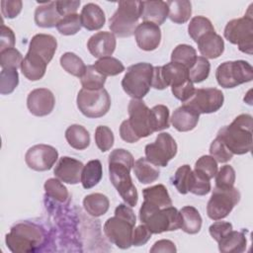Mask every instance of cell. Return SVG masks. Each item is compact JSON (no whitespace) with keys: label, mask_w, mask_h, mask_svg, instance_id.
Instances as JSON below:
<instances>
[{"label":"cell","mask_w":253,"mask_h":253,"mask_svg":"<svg viewBox=\"0 0 253 253\" xmlns=\"http://www.w3.org/2000/svg\"><path fill=\"white\" fill-rule=\"evenodd\" d=\"M127 120H125L120 126V135L123 140L128 143L137 142L142 137L153 133L150 122V109L141 99L129 101Z\"/></svg>","instance_id":"6da1fadb"},{"label":"cell","mask_w":253,"mask_h":253,"mask_svg":"<svg viewBox=\"0 0 253 253\" xmlns=\"http://www.w3.org/2000/svg\"><path fill=\"white\" fill-rule=\"evenodd\" d=\"M252 117L241 114L230 125L221 127L216 136L233 155H242L250 152L252 148Z\"/></svg>","instance_id":"7a4b0ae2"},{"label":"cell","mask_w":253,"mask_h":253,"mask_svg":"<svg viewBox=\"0 0 253 253\" xmlns=\"http://www.w3.org/2000/svg\"><path fill=\"white\" fill-rule=\"evenodd\" d=\"M136 223L131 207L120 204L115 210V216L110 217L104 224V232L113 244L121 249L131 246L132 233Z\"/></svg>","instance_id":"3957f363"},{"label":"cell","mask_w":253,"mask_h":253,"mask_svg":"<svg viewBox=\"0 0 253 253\" xmlns=\"http://www.w3.org/2000/svg\"><path fill=\"white\" fill-rule=\"evenodd\" d=\"M139 219L154 234L177 230L182 226V217L176 208L170 206L161 209L145 201L139 209Z\"/></svg>","instance_id":"277c9868"},{"label":"cell","mask_w":253,"mask_h":253,"mask_svg":"<svg viewBox=\"0 0 253 253\" xmlns=\"http://www.w3.org/2000/svg\"><path fill=\"white\" fill-rule=\"evenodd\" d=\"M6 245L14 253L37 251L44 241V232L39 225L24 221L11 227L6 234Z\"/></svg>","instance_id":"5b68a950"},{"label":"cell","mask_w":253,"mask_h":253,"mask_svg":"<svg viewBox=\"0 0 253 253\" xmlns=\"http://www.w3.org/2000/svg\"><path fill=\"white\" fill-rule=\"evenodd\" d=\"M142 1H120L118 9L110 18L111 32L120 38L134 35L138 20L141 17Z\"/></svg>","instance_id":"8992f818"},{"label":"cell","mask_w":253,"mask_h":253,"mask_svg":"<svg viewBox=\"0 0 253 253\" xmlns=\"http://www.w3.org/2000/svg\"><path fill=\"white\" fill-rule=\"evenodd\" d=\"M153 66L147 62L130 65L122 80L124 91L132 99H142L150 90Z\"/></svg>","instance_id":"52a82bcc"},{"label":"cell","mask_w":253,"mask_h":253,"mask_svg":"<svg viewBox=\"0 0 253 253\" xmlns=\"http://www.w3.org/2000/svg\"><path fill=\"white\" fill-rule=\"evenodd\" d=\"M77 108L87 118L97 119L105 116L111 107V97L105 88L87 90L82 88L76 98Z\"/></svg>","instance_id":"ba28073f"},{"label":"cell","mask_w":253,"mask_h":253,"mask_svg":"<svg viewBox=\"0 0 253 253\" xmlns=\"http://www.w3.org/2000/svg\"><path fill=\"white\" fill-rule=\"evenodd\" d=\"M131 168V166L122 162L109 161V176L113 186L125 203L132 208L137 204L138 194L130 177Z\"/></svg>","instance_id":"9c48e42d"},{"label":"cell","mask_w":253,"mask_h":253,"mask_svg":"<svg viewBox=\"0 0 253 253\" xmlns=\"http://www.w3.org/2000/svg\"><path fill=\"white\" fill-rule=\"evenodd\" d=\"M224 38L231 43L237 44L240 51L248 54L253 52V18L246 14L242 18L229 21L224 28Z\"/></svg>","instance_id":"30bf717a"},{"label":"cell","mask_w":253,"mask_h":253,"mask_svg":"<svg viewBox=\"0 0 253 253\" xmlns=\"http://www.w3.org/2000/svg\"><path fill=\"white\" fill-rule=\"evenodd\" d=\"M215 78L222 88H234L253 79V68L245 60L225 61L216 68Z\"/></svg>","instance_id":"8fae6325"},{"label":"cell","mask_w":253,"mask_h":253,"mask_svg":"<svg viewBox=\"0 0 253 253\" xmlns=\"http://www.w3.org/2000/svg\"><path fill=\"white\" fill-rule=\"evenodd\" d=\"M240 200L239 191L232 188H217L212 190L211 197L207 205L208 216L212 220L226 217Z\"/></svg>","instance_id":"7c38bea8"},{"label":"cell","mask_w":253,"mask_h":253,"mask_svg":"<svg viewBox=\"0 0 253 253\" xmlns=\"http://www.w3.org/2000/svg\"><path fill=\"white\" fill-rule=\"evenodd\" d=\"M177 143L168 132H161L156 136L154 142L145 146V157L157 167H166L168 162L177 153Z\"/></svg>","instance_id":"4fadbf2b"},{"label":"cell","mask_w":253,"mask_h":253,"mask_svg":"<svg viewBox=\"0 0 253 253\" xmlns=\"http://www.w3.org/2000/svg\"><path fill=\"white\" fill-rule=\"evenodd\" d=\"M222 92L216 88L195 89L193 95L183 103L201 114H211L218 111L223 105Z\"/></svg>","instance_id":"5bb4252c"},{"label":"cell","mask_w":253,"mask_h":253,"mask_svg":"<svg viewBox=\"0 0 253 253\" xmlns=\"http://www.w3.org/2000/svg\"><path fill=\"white\" fill-rule=\"evenodd\" d=\"M57 158V150L47 144L34 145L30 147L25 154L26 164L35 171H46L51 169Z\"/></svg>","instance_id":"9a60e30c"},{"label":"cell","mask_w":253,"mask_h":253,"mask_svg":"<svg viewBox=\"0 0 253 253\" xmlns=\"http://www.w3.org/2000/svg\"><path fill=\"white\" fill-rule=\"evenodd\" d=\"M55 105L52 92L46 88H38L31 91L27 98V107L30 113L37 117L49 115Z\"/></svg>","instance_id":"2e32d148"},{"label":"cell","mask_w":253,"mask_h":253,"mask_svg":"<svg viewBox=\"0 0 253 253\" xmlns=\"http://www.w3.org/2000/svg\"><path fill=\"white\" fill-rule=\"evenodd\" d=\"M83 163L69 156L59 158L53 170L54 176L63 183L75 185L81 182Z\"/></svg>","instance_id":"e0dca14e"},{"label":"cell","mask_w":253,"mask_h":253,"mask_svg":"<svg viewBox=\"0 0 253 253\" xmlns=\"http://www.w3.org/2000/svg\"><path fill=\"white\" fill-rule=\"evenodd\" d=\"M134 37L139 48L145 51H151L158 47L161 42V30L159 26L142 22L137 25L134 31Z\"/></svg>","instance_id":"ac0fdd59"},{"label":"cell","mask_w":253,"mask_h":253,"mask_svg":"<svg viewBox=\"0 0 253 253\" xmlns=\"http://www.w3.org/2000/svg\"><path fill=\"white\" fill-rule=\"evenodd\" d=\"M117 45L116 37L111 32H98L87 42V48L94 57L111 56Z\"/></svg>","instance_id":"d6986e66"},{"label":"cell","mask_w":253,"mask_h":253,"mask_svg":"<svg viewBox=\"0 0 253 253\" xmlns=\"http://www.w3.org/2000/svg\"><path fill=\"white\" fill-rule=\"evenodd\" d=\"M56 47L57 42L53 36L38 34L32 38L28 51L41 56L48 64L56 51Z\"/></svg>","instance_id":"ffe728a7"},{"label":"cell","mask_w":253,"mask_h":253,"mask_svg":"<svg viewBox=\"0 0 253 253\" xmlns=\"http://www.w3.org/2000/svg\"><path fill=\"white\" fill-rule=\"evenodd\" d=\"M200 114L198 112L187 105H182L173 112L171 123L174 128L178 131L185 132L190 131L197 126Z\"/></svg>","instance_id":"44dd1931"},{"label":"cell","mask_w":253,"mask_h":253,"mask_svg":"<svg viewBox=\"0 0 253 253\" xmlns=\"http://www.w3.org/2000/svg\"><path fill=\"white\" fill-rule=\"evenodd\" d=\"M198 48L205 58H217L224 50V42L222 38L214 32L208 33L197 42Z\"/></svg>","instance_id":"7402d4cb"},{"label":"cell","mask_w":253,"mask_h":253,"mask_svg":"<svg viewBox=\"0 0 253 253\" xmlns=\"http://www.w3.org/2000/svg\"><path fill=\"white\" fill-rule=\"evenodd\" d=\"M61 16L57 11L56 1L42 2L36 8L35 22L41 28H53L56 27Z\"/></svg>","instance_id":"603a6c76"},{"label":"cell","mask_w":253,"mask_h":253,"mask_svg":"<svg viewBox=\"0 0 253 253\" xmlns=\"http://www.w3.org/2000/svg\"><path fill=\"white\" fill-rule=\"evenodd\" d=\"M46 66L47 63L41 56L28 51L20 67L22 73L27 79L31 81H38L44 76Z\"/></svg>","instance_id":"cb8c5ba5"},{"label":"cell","mask_w":253,"mask_h":253,"mask_svg":"<svg viewBox=\"0 0 253 253\" xmlns=\"http://www.w3.org/2000/svg\"><path fill=\"white\" fill-rule=\"evenodd\" d=\"M168 17L167 3L161 0L142 1L141 17L143 22L153 23L157 26L162 25Z\"/></svg>","instance_id":"d4e9b609"},{"label":"cell","mask_w":253,"mask_h":253,"mask_svg":"<svg viewBox=\"0 0 253 253\" xmlns=\"http://www.w3.org/2000/svg\"><path fill=\"white\" fill-rule=\"evenodd\" d=\"M81 24L88 31L100 30L106 22L104 11L95 3H88L83 6L80 14Z\"/></svg>","instance_id":"484cf974"},{"label":"cell","mask_w":253,"mask_h":253,"mask_svg":"<svg viewBox=\"0 0 253 253\" xmlns=\"http://www.w3.org/2000/svg\"><path fill=\"white\" fill-rule=\"evenodd\" d=\"M218 250L222 253H241L245 251L247 239L243 232L231 230L218 242Z\"/></svg>","instance_id":"4316f807"},{"label":"cell","mask_w":253,"mask_h":253,"mask_svg":"<svg viewBox=\"0 0 253 253\" xmlns=\"http://www.w3.org/2000/svg\"><path fill=\"white\" fill-rule=\"evenodd\" d=\"M133 172L137 180L141 184H150L159 178V168L146 159V157L138 158L133 164Z\"/></svg>","instance_id":"83f0119b"},{"label":"cell","mask_w":253,"mask_h":253,"mask_svg":"<svg viewBox=\"0 0 253 253\" xmlns=\"http://www.w3.org/2000/svg\"><path fill=\"white\" fill-rule=\"evenodd\" d=\"M143 199L145 202L154 205L158 208H167L172 206V200L166 187L162 184H158L152 187H148L142 190Z\"/></svg>","instance_id":"f1b7e54d"},{"label":"cell","mask_w":253,"mask_h":253,"mask_svg":"<svg viewBox=\"0 0 253 253\" xmlns=\"http://www.w3.org/2000/svg\"><path fill=\"white\" fill-rule=\"evenodd\" d=\"M65 138L68 144L77 150L86 149L90 144L88 130L80 125H71L65 130Z\"/></svg>","instance_id":"f546056e"},{"label":"cell","mask_w":253,"mask_h":253,"mask_svg":"<svg viewBox=\"0 0 253 253\" xmlns=\"http://www.w3.org/2000/svg\"><path fill=\"white\" fill-rule=\"evenodd\" d=\"M168 17L175 24L186 23L192 15V4L188 0L167 1Z\"/></svg>","instance_id":"4dcf8cb0"},{"label":"cell","mask_w":253,"mask_h":253,"mask_svg":"<svg viewBox=\"0 0 253 253\" xmlns=\"http://www.w3.org/2000/svg\"><path fill=\"white\" fill-rule=\"evenodd\" d=\"M180 214L182 217V230L189 234H196L201 230L202 227V216L199 211L192 207L186 206L180 210Z\"/></svg>","instance_id":"1f68e13d"},{"label":"cell","mask_w":253,"mask_h":253,"mask_svg":"<svg viewBox=\"0 0 253 253\" xmlns=\"http://www.w3.org/2000/svg\"><path fill=\"white\" fill-rule=\"evenodd\" d=\"M85 211L92 216H101L105 214L110 207L109 199L100 193L87 195L83 200Z\"/></svg>","instance_id":"d6a6232c"},{"label":"cell","mask_w":253,"mask_h":253,"mask_svg":"<svg viewBox=\"0 0 253 253\" xmlns=\"http://www.w3.org/2000/svg\"><path fill=\"white\" fill-rule=\"evenodd\" d=\"M102 163L98 159L90 160L84 165L81 175V183L84 189H91L96 186L102 179Z\"/></svg>","instance_id":"836d02e7"},{"label":"cell","mask_w":253,"mask_h":253,"mask_svg":"<svg viewBox=\"0 0 253 253\" xmlns=\"http://www.w3.org/2000/svg\"><path fill=\"white\" fill-rule=\"evenodd\" d=\"M197 57L196 49L192 45L182 43L178 44L173 49L171 53V62L179 63L189 70L194 65Z\"/></svg>","instance_id":"e575fe53"},{"label":"cell","mask_w":253,"mask_h":253,"mask_svg":"<svg viewBox=\"0 0 253 253\" xmlns=\"http://www.w3.org/2000/svg\"><path fill=\"white\" fill-rule=\"evenodd\" d=\"M61 67L69 74L81 78L86 70L83 60L73 52H65L60 56Z\"/></svg>","instance_id":"d590c367"},{"label":"cell","mask_w":253,"mask_h":253,"mask_svg":"<svg viewBox=\"0 0 253 253\" xmlns=\"http://www.w3.org/2000/svg\"><path fill=\"white\" fill-rule=\"evenodd\" d=\"M214 31L215 30L211 22L204 16H196L192 18L188 26L189 36L192 38V40L195 42H197L199 39L202 38L204 35L211 32H214Z\"/></svg>","instance_id":"8d00e7d4"},{"label":"cell","mask_w":253,"mask_h":253,"mask_svg":"<svg viewBox=\"0 0 253 253\" xmlns=\"http://www.w3.org/2000/svg\"><path fill=\"white\" fill-rule=\"evenodd\" d=\"M94 67L103 76H116L125 71L124 64L113 56H106L99 58L95 63Z\"/></svg>","instance_id":"74e56055"},{"label":"cell","mask_w":253,"mask_h":253,"mask_svg":"<svg viewBox=\"0 0 253 253\" xmlns=\"http://www.w3.org/2000/svg\"><path fill=\"white\" fill-rule=\"evenodd\" d=\"M81 85L87 90H98L104 88L106 77L99 73L94 65H87L86 70L80 78Z\"/></svg>","instance_id":"f35d334b"},{"label":"cell","mask_w":253,"mask_h":253,"mask_svg":"<svg viewBox=\"0 0 253 253\" xmlns=\"http://www.w3.org/2000/svg\"><path fill=\"white\" fill-rule=\"evenodd\" d=\"M169 109L164 105H156L150 109V122L153 132L168 128L169 123Z\"/></svg>","instance_id":"ab89813d"},{"label":"cell","mask_w":253,"mask_h":253,"mask_svg":"<svg viewBox=\"0 0 253 253\" xmlns=\"http://www.w3.org/2000/svg\"><path fill=\"white\" fill-rule=\"evenodd\" d=\"M19 84V74L15 68H2L0 73V93L11 94Z\"/></svg>","instance_id":"60d3db41"},{"label":"cell","mask_w":253,"mask_h":253,"mask_svg":"<svg viewBox=\"0 0 253 253\" xmlns=\"http://www.w3.org/2000/svg\"><path fill=\"white\" fill-rule=\"evenodd\" d=\"M211 64L204 56H198L194 65L188 70L189 78L193 83H200L209 77Z\"/></svg>","instance_id":"b9f144b4"},{"label":"cell","mask_w":253,"mask_h":253,"mask_svg":"<svg viewBox=\"0 0 253 253\" xmlns=\"http://www.w3.org/2000/svg\"><path fill=\"white\" fill-rule=\"evenodd\" d=\"M211 182L210 179L207 178L205 175L201 174L200 172L192 170L190 185H189V192L197 195V196H205L211 192Z\"/></svg>","instance_id":"7bdbcfd3"},{"label":"cell","mask_w":253,"mask_h":253,"mask_svg":"<svg viewBox=\"0 0 253 253\" xmlns=\"http://www.w3.org/2000/svg\"><path fill=\"white\" fill-rule=\"evenodd\" d=\"M192 175V169L188 164L180 166L173 178H172V184L175 186V188L178 190V192L182 195H186L189 193V185Z\"/></svg>","instance_id":"ee69618b"},{"label":"cell","mask_w":253,"mask_h":253,"mask_svg":"<svg viewBox=\"0 0 253 253\" xmlns=\"http://www.w3.org/2000/svg\"><path fill=\"white\" fill-rule=\"evenodd\" d=\"M81 27H82V24H81L80 15L76 13V14L68 15L61 18V20L56 26V29L59 32V34L63 36H72L78 33Z\"/></svg>","instance_id":"f6af8a7d"},{"label":"cell","mask_w":253,"mask_h":253,"mask_svg":"<svg viewBox=\"0 0 253 253\" xmlns=\"http://www.w3.org/2000/svg\"><path fill=\"white\" fill-rule=\"evenodd\" d=\"M44 191L46 196L54 199L57 202H65L68 198V191L59 179L50 178L44 183Z\"/></svg>","instance_id":"bcb514c9"},{"label":"cell","mask_w":253,"mask_h":253,"mask_svg":"<svg viewBox=\"0 0 253 253\" xmlns=\"http://www.w3.org/2000/svg\"><path fill=\"white\" fill-rule=\"evenodd\" d=\"M115 136L110 127L107 126H99L95 131V142L97 147L102 151L106 152L114 145Z\"/></svg>","instance_id":"7dc6e473"},{"label":"cell","mask_w":253,"mask_h":253,"mask_svg":"<svg viewBox=\"0 0 253 253\" xmlns=\"http://www.w3.org/2000/svg\"><path fill=\"white\" fill-rule=\"evenodd\" d=\"M195 170L211 180L217 173V162L211 155H203L196 161Z\"/></svg>","instance_id":"c3c4849f"},{"label":"cell","mask_w":253,"mask_h":253,"mask_svg":"<svg viewBox=\"0 0 253 253\" xmlns=\"http://www.w3.org/2000/svg\"><path fill=\"white\" fill-rule=\"evenodd\" d=\"M23 59L22 53L15 47L0 51V65L2 68L17 69L19 66H21Z\"/></svg>","instance_id":"681fc988"},{"label":"cell","mask_w":253,"mask_h":253,"mask_svg":"<svg viewBox=\"0 0 253 253\" xmlns=\"http://www.w3.org/2000/svg\"><path fill=\"white\" fill-rule=\"evenodd\" d=\"M210 153H211V156H212L215 159V161L219 163H225L233 157V154L231 153V151L225 146V144L217 136L211 143Z\"/></svg>","instance_id":"f907efd6"},{"label":"cell","mask_w":253,"mask_h":253,"mask_svg":"<svg viewBox=\"0 0 253 253\" xmlns=\"http://www.w3.org/2000/svg\"><path fill=\"white\" fill-rule=\"evenodd\" d=\"M235 182V171L230 165H223L215 174V187L232 188Z\"/></svg>","instance_id":"816d5d0a"},{"label":"cell","mask_w":253,"mask_h":253,"mask_svg":"<svg viewBox=\"0 0 253 253\" xmlns=\"http://www.w3.org/2000/svg\"><path fill=\"white\" fill-rule=\"evenodd\" d=\"M23 2L21 0H8L1 1V12L5 18L14 19L22 11Z\"/></svg>","instance_id":"f5cc1de1"},{"label":"cell","mask_w":253,"mask_h":253,"mask_svg":"<svg viewBox=\"0 0 253 253\" xmlns=\"http://www.w3.org/2000/svg\"><path fill=\"white\" fill-rule=\"evenodd\" d=\"M232 228V224L230 222L227 221H215L213 222L210 228V234L211 236L216 241L218 242L224 235H226L229 231H231Z\"/></svg>","instance_id":"db71d44e"},{"label":"cell","mask_w":253,"mask_h":253,"mask_svg":"<svg viewBox=\"0 0 253 253\" xmlns=\"http://www.w3.org/2000/svg\"><path fill=\"white\" fill-rule=\"evenodd\" d=\"M171 91L176 99H178L182 103H184L193 95V93L195 91L194 83L191 80H189L186 83H184L178 87H172Z\"/></svg>","instance_id":"11a10c76"},{"label":"cell","mask_w":253,"mask_h":253,"mask_svg":"<svg viewBox=\"0 0 253 253\" xmlns=\"http://www.w3.org/2000/svg\"><path fill=\"white\" fill-rule=\"evenodd\" d=\"M151 231L145 224H140L136 228L133 229L132 233V241L131 245L133 246H141L144 245L151 237Z\"/></svg>","instance_id":"9f6ffc18"},{"label":"cell","mask_w":253,"mask_h":253,"mask_svg":"<svg viewBox=\"0 0 253 253\" xmlns=\"http://www.w3.org/2000/svg\"><path fill=\"white\" fill-rule=\"evenodd\" d=\"M15 34L14 32L4 24L1 25V36H0V51L8 48H13L15 45Z\"/></svg>","instance_id":"6f0895ef"},{"label":"cell","mask_w":253,"mask_h":253,"mask_svg":"<svg viewBox=\"0 0 253 253\" xmlns=\"http://www.w3.org/2000/svg\"><path fill=\"white\" fill-rule=\"evenodd\" d=\"M80 3V1H56L57 11L63 17L76 14Z\"/></svg>","instance_id":"680465c9"},{"label":"cell","mask_w":253,"mask_h":253,"mask_svg":"<svg viewBox=\"0 0 253 253\" xmlns=\"http://www.w3.org/2000/svg\"><path fill=\"white\" fill-rule=\"evenodd\" d=\"M177 251L175 244L168 239H161L156 241L153 246L150 248V252H169L175 253Z\"/></svg>","instance_id":"91938a15"}]
</instances>
